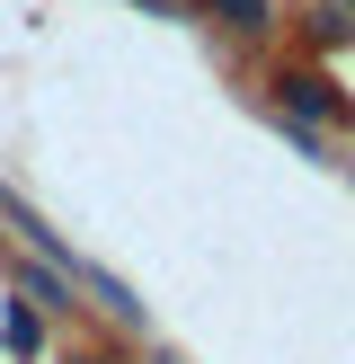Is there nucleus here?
I'll list each match as a JSON object with an SVG mask.
<instances>
[{
	"instance_id": "obj_1",
	"label": "nucleus",
	"mask_w": 355,
	"mask_h": 364,
	"mask_svg": "<svg viewBox=\"0 0 355 364\" xmlns=\"http://www.w3.org/2000/svg\"><path fill=\"white\" fill-rule=\"evenodd\" d=\"M275 89H284V107H293L302 124H346V98H337V89L320 80V71H284Z\"/></svg>"
},
{
	"instance_id": "obj_2",
	"label": "nucleus",
	"mask_w": 355,
	"mask_h": 364,
	"mask_svg": "<svg viewBox=\"0 0 355 364\" xmlns=\"http://www.w3.org/2000/svg\"><path fill=\"white\" fill-rule=\"evenodd\" d=\"M222 27H266V0H204Z\"/></svg>"
},
{
	"instance_id": "obj_3",
	"label": "nucleus",
	"mask_w": 355,
	"mask_h": 364,
	"mask_svg": "<svg viewBox=\"0 0 355 364\" xmlns=\"http://www.w3.org/2000/svg\"><path fill=\"white\" fill-rule=\"evenodd\" d=\"M0 338H9L18 355H36V347H45V329H36V311H27V302H18V311H9V329H0Z\"/></svg>"
}]
</instances>
